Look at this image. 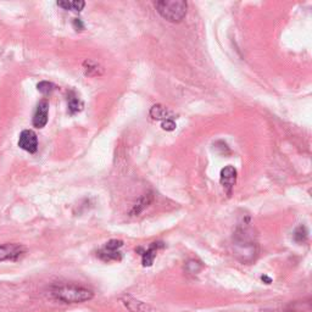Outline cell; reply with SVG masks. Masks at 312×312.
<instances>
[{
    "label": "cell",
    "instance_id": "1",
    "mask_svg": "<svg viewBox=\"0 0 312 312\" xmlns=\"http://www.w3.org/2000/svg\"><path fill=\"white\" fill-rule=\"evenodd\" d=\"M233 248L236 256L244 263H250L257 256V242L252 229L244 223L239 226L233 236Z\"/></svg>",
    "mask_w": 312,
    "mask_h": 312
},
{
    "label": "cell",
    "instance_id": "2",
    "mask_svg": "<svg viewBox=\"0 0 312 312\" xmlns=\"http://www.w3.org/2000/svg\"><path fill=\"white\" fill-rule=\"evenodd\" d=\"M52 295L65 304H81L94 298L93 290L79 285H59L52 289Z\"/></svg>",
    "mask_w": 312,
    "mask_h": 312
},
{
    "label": "cell",
    "instance_id": "3",
    "mask_svg": "<svg viewBox=\"0 0 312 312\" xmlns=\"http://www.w3.org/2000/svg\"><path fill=\"white\" fill-rule=\"evenodd\" d=\"M156 11L166 21L178 23L186 17L188 4L185 0H160L155 4Z\"/></svg>",
    "mask_w": 312,
    "mask_h": 312
},
{
    "label": "cell",
    "instance_id": "4",
    "mask_svg": "<svg viewBox=\"0 0 312 312\" xmlns=\"http://www.w3.org/2000/svg\"><path fill=\"white\" fill-rule=\"evenodd\" d=\"M18 146L27 153H36L38 149V138L36 133L31 129L22 130L18 138Z\"/></svg>",
    "mask_w": 312,
    "mask_h": 312
},
{
    "label": "cell",
    "instance_id": "5",
    "mask_svg": "<svg viewBox=\"0 0 312 312\" xmlns=\"http://www.w3.org/2000/svg\"><path fill=\"white\" fill-rule=\"evenodd\" d=\"M26 252V248L21 244L0 245V261H16Z\"/></svg>",
    "mask_w": 312,
    "mask_h": 312
},
{
    "label": "cell",
    "instance_id": "6",
    "mask_svg": "<svg viewBox=\"0 0 312 312\" xmlns=\"http://www.w3.org/2000/svg\"><path fill=\"white\" fill-rule=\"evenodd\" d=\"M220 182L221 186L223 187V189L228 193V195H231L232 189H233V187L237 182V170L233 166H231V165H228L225 169L221 170Z\"/></svg>",
    "mask_w": 312,
    "mask_h": 312
},
{
    "label": "cell",
    "instance_id": "7",
    "mask_svg": "<svg viewBox=\"0 0 312 312\" xmlns=\"http://www.w3.org/2000/svg\"><path fill=\"white\" fill-rule=\"evenodd\" d=\"M49 116V103L47 100H42L37 105L36 113L33 115V126L36 128H43L48 124Z\"/></svg>",
    "mask_w": 312,
    "mask_h": 312
},
{
    "label": "cell",
    "instance_id": "8",
    "mask_svg": "<svg viewBox=\"0 0 312 312\" xmlns=\"http://www.w3.org/2000/svg\"><path fill=\"white\" fill-rule=\"evenodd\" d=\"M121 301L130 312H155L150 305L129 297V295H126V297L122 298Z\"/></svg>",
    "mask_w": 312,
    "mask_h": 312
},
{
    "label": "cell",
    "instance_id": "9",
    "mask_svg": "<svg viewBox=\"0 0 312 312\" xmlns=\"http://www.w3.org/2000/svg\"><path fill=\"white\" fill-rule=\"evenodd\" d=\"M161 248H164V245H162V243H151L150 247L148 248V249L145 250V251L142 254V263L144 267H150L151 265L154 263V260L156 258V255H157V251H159V249H161Z\"/></svg>",
    "mask_w": 312,
    "mask_h": 312
},
{
    "label": "cell",
    "instance_id": "10",
    "mask_svg": "<svg viewBox=\"0 0 312 312\" xmlns=\"http://www.w3.org/2000/svg\"><path fill=\"white\" fill-rule=\"evenodd\" d=\"M154 200V195L153 193H146V194H143L142 196H140L139 199L135 201V204L133 205L132 210L129 211V215L130 216H138L139 213H142L144 210L146 209V207L149 206V205L153 202Z\"/></svg>",
    "mask_w": 312,
    "mask_h": 312
},
{
    "label": "cell",
    "instance_id": "11",
    "mask_svg": "<svg viewBox=\"0 0 312 312\" xmlns=\"http://www.w3.org/2000/svg\"><path fill=\"white\" fill-rule=\"evenodd\" d=\"M149 114H150V116L153 117L154 120H162V121H164V120L171 119L170 111L167 110L165 106L159 105V104H157V105H154L153 108L150 109V113Z\"/></svg>",
    "mask_w": 312,
    "mask_h": 312
},
{
    "label": "cell",
    "instance_id": "12",
    "mask_svg": "<svg viewBox=\"0 0 312 312\" xmlns=\"http://www.w3.org/2000/svg\"><path fill=\"white\" fill-rule=\"evenodd\" d=\"M58 5L59 6H61L62 9L65 10H72V11H76V12H79L83 10L85 2L84 1H81V0H78V1H58Z\"/></svg>",
    "mask_w": 312,
    "mask_h": 312
},
{
    "label": "cell",
    "instance_id": "13",
    "mask_svg": "<svg viewBox=\"0 0 312 312\" xmlns=\"http://www.w3.org/2000/svg\"><path fill=\"white\" fill-rule=\"evenodd\" d=\"M83 68L84 73L87 74V76H99V74H101V72H103V70H101V67L98 63L93 62V61L90 60L84 61Z\"/></svg>",
    "mask_w": 312,
    "mask_h": 312
},
{
    "label": "cell",
    "instance_id": "14",
    "mask_svg": "<svg viewBox=\"0 0 312 312\" xmlns=\"http://www.w3.org/2000/svg\"><path fill=\"white\" fill-rule=\"evenodd\" d=\"M98 256L104 261H120L121 260V254L120 251H110V250H105L101 249L99 252H98Z\"/></svg>",
    "mask_w": 312,
    "mask_h": 312
},
{
    "label": "cell",
    "instance_id": "15",
    "mask_svg": "<svg viewBox=\"0 0 312 312\" xmlns=\"http://www.w3.org/2000/svg\"><path fill=\"white\" fill-rule=\"evenodd\" d=\"M82 109H83L82 101L78 98H71L70 101H68V111H70V114L73 115L76 113H79Z\"/></svg>",
    "mask_w": 312,
    "mask_h": 312
},
{
    "label": "cell",
    "instance_id": "16",
    "mask_svg": "<svg viewBox=\"0 0 312 312\" xmlns=\"http://www.w3.org/2000/svg\"><path fill=\"white\" fill-rule=\"evenodd\" d=\"M37 88H38L39 92H41L42 94H44V95L52 94V93L55 90V85L53 83H50V82H47V81H43V82H41V83L37 84Z\"/></svg>",
    "mask_w": 312,
    "mask_h": 312
},
{
    "label": "cell",
    "instance_id": "17",
    "mask_svg": "<svg viewBox=\"0 0 312 312\" xmlns=\"http://www.w3.org/2000/svg\"><path fill=\"white\" fill-rule=\"evenodd\" d=\"M308 234H309L308 229L304 227V226H300V227L297 228V231H295L294 239L298 243H304L308 239Z\"/></svg>",
    "mask_w": 312,
    "mask_h": 312
},
{
    "label": "cell",
    "instance_id": "18",
    "mask_svg": "<svg viewBox=\"0 0 312 312\" xmlns=\"http://www.w3.org/2000/svg\"><path fill=\"white\" fill-rule=\"evenodd\" d=\"M122 247H124V242L119 241V239H113V241H109L106 243L103 249L110 250V251H119L120 248Z\"/></svg>",
    "mask_w": 312,
    "mask_h": 312
},
{
    "label": "cell",
    "instance_id": "19",
    "mask_svg": "<svg viewBox=\"0 0 312 312\" xmlns=\"http://www.w3.org/2000/svg\"><path fill=\"white\" fill-rule=\"evenodd\" d=\"M202 266L201 263L198 262V261H189L188 263H187V270H188L190 273H198V272L201 270Z\"/></svg>",
    "mask_w": 312,
    "mask_h": 312
},
{
    "label": "cell",
    "instance_id": "20",
    "mask_svg": "<svg viewBox=\"0 0 312 312\" xmlns=\"http://www.w3.org/2000/svg\"><path fill=\"white\" fill-rule=\"evenodd\" d=\"M161 127H162V129L169 130V132H171V130H175L177 126H176V122L173 121L172 119H167V120H164V121H162Z\"/></svg>",
    "mask_w": 312,
    "mask_h": 312
},
{
    "label": "cell",
    "instance_id": "21",
    "mask_svg": "<svg viewBox=\"0 0 312 312\" xmlns=\"http://www.w3.org/2000/svg\"><path fill=\"white\" fill-rule=\"evenodd\" d=\"M73 23H74V26H76V27H81L82 29L84 28V26H83V23H82V21L81 20H78V18H74V21H73Z\"/></svg>",
    "mask_w": 312,
    "mask_h": 312
},
{
    "label": "cell",
    "instance_id": "22",
    "mask_svg": "<svg viewBox=\"0 0 312 312\" xmlns=\"http://www.w3.org/2000/svg\"><path fill=\"white\" fill-rule=\"evenodd\" d=\"M261 279H262V281H265L266 284H271V282H272V279L270 278V277H267V276H262V277H261Z\"/></svg>",
    "mask_w": 312,
    "mask_h": 312
}]
</instances>
